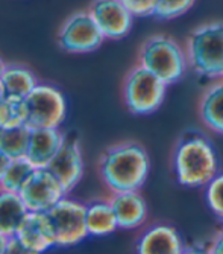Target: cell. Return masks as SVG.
<instances>
[{
    "instance_id": "8",
    "label": "cell",
    "mask_w": 223,
    "mask_h": 254,
    "mask_svg": "<svg viewBox=\"0 0 223 254\" xmlns=\"http://www.w3.org/2000/svg\"><path fill=\"white\" fill-rule=\"evenodd\" d=\"M105 40V35L88 9L72 14L58 32L59 48L69 54L94 52Z\"/></svg>"
},
{
    "instance_id": "17",
    "label": "cell",
    "mask_w": 223,
    "mask_h": 254,
    "mask_svg": "<svg viewBox=\"0 0 223 254\" xmlns=\"http://www.w3.org/2000/svg\"><path fill=\"white\" fill-rule=\"evenodd\" d=\"M87 228L93 238H105L117 232L119 222L109 199H94L87 204Z\"/></svg>"
},
{
    "instance_id": "6",
    "label": "cell",
    "mask_w": 223,
    "mask_h": 254,
    "mask_svg": "<svg viewBox=\"0 0 223 254\" xmlns=\"http://www.w3.org/2000/svg\"><path fill=\"white\" fill-rule=\"evenodd\" d=\"M56 233V247L70 248L82 244L88 236L87 204L65 195L47 212Z\"/></svg>"
},
{
    "instance_id": "33",
    "label": "cell",
    "mask_w": 223,
    "mask_h": 254,
    "mask_svg": "<svg viewBox=\"0 0 223 254\" xmlns=\"http://www.w3.org/2000/svg\"><path fill=\"white\" fill-rule=\"evenodd\" d=\"M0 131H2V128H0Z\"/></svg>"
},
{
    "instance_id": "5",
    "label": "cell",
    "mask_w": 223,
    "mask_h": 254,
    "mask_svg": "<svg viewBox=\"0 0 223 254\" xmlns=\"http://www.w3.org/2000/svg\"><path fill=\"white\" fill-rule=\"evenodd\" d=\"M167 84L143 65H134L123 82V101L132 114L146 116L157 111L166 98Z\"/></svg>"
},
{
    "instance_id": "4",
    "label": "cell",
    "mask_w": 223,
    "mask_h": 254,
    "mask_svg": "<svg viewBox=\"0 0 223 254\" xmlns=\"http://www.w3.org/2000/svg\"><path fill=\"white\" fill-rule=\"evenodd\" d=\"M138 64L167 85L181 81L190 67L185 48L166 34L152 35L141 44Z\"/></svg>"
},
{
    "instance_id": "28",
    "label": "cell",
    "mask_w": 223,
    "mask_h": 254,
    "mask_svg": "<svg viewBox=\"0 0 223 254\" xmlns=\"http://www.w3.org/2000/svg\"><path fill=\"white\" fill-rule=\"evenodd\" d=\"M9 161H11V158L2 151V148H0V181H2V177H3V174L9 165Z\"/></svg>"
},
{
    "instance_id": "20",
    "label": "cell",
    "mask_w": 223,
    "mask_h": 254,
    "mask_svg": "<svg viewBox=\"0 0 223 254\" xmlns=\"http://www.w3.org/2000/svg\"><path fill=\"white\" fill-rule=\"evenodd\" d=\"M28 125L26 98L6 95L0 101V128L11 129Z\"/></svg>"
},
{
    "instance_id": "27",
    "label": "cell",
    "mask_w": 223,
    "mask_h": 254,
    "mask_svg": "<svg viewBox=\"0 0 223 254\" xmlns=\"http://www.w3.org/2000/svg\"><path fill=\"white\" fill-rule=\"evenodd\" d=\"M208 251L214 253V254H223V232H222V230L213 238V241L210 242Z\"/></svg>"
},
{
    "instance_id": "7",
    "label": "cell",
    "mask_w": 223,
    "mask_h": 254,
    "mask_svg": "<svg viewBox=\"0 0 223 254\" xmlns=\"http://www.w3.org/2000/svg\"><path fill=\"white\" fill-rule=\"evenodd\" d=\"M28 127L59 128L67 116V101L61 90L50 84H40L26 96Z\"/></svg>"
},
{
    "instance_id": "31",
    "label": "cell",
    "mask_w": 223,
    "mask_h": 254,
    "mask_svg": "<svg viewBox=\"0 0 223 254\" xmlns=\"http://www.w3.org/2000/svg\"><path fill=\"white\" fill-rule=\"evenodd\" d=\"M5 61L2 60V57H0V75H2V72H3V67H5Z\"/></svg>"
},
{
    "instance_id": "22",
    "label": "cell",
    "mask_w": 223,
    "mask_h": 254,
    "mask_svg": "<svg viewBox=\"0 0 223 254\" xmlns=\"http://www.w3.org/2000/svg\"><path fill=\"white\" fill-rule=\"evenodd\" d=\"M29 138H31V128L28 125L2 129L0 131V148L11 158L26 157L29 148Z\"/></svg>"
},
{
    "instance_id": "18",
    "label": "cell",
    "mask_w": 223,
    "mask_h": 254,
    "mask_svg": "<svg viewBox=\"0 0 223 254\" xmlns=\"http://www.w3.org/2000/svg\"><path fill=\"white\" fill-rule=\"evenodd\" d=\"M28 207L17 192L0 188V233L14 236L28 213Z\"/></svg>"
},
{
    "instance_id": "16",
    "label": "cell",
    "mask_w": 223,
    "mask_h": 254,
    "mask_svg": "<svg viewBox=\"0 0 223 254\" xmlns=\"http://www.w3.org/2000/svg\"><path fill=\"white\" fill-rule=\"evenodd\" d=\"M199 118L213 132L223 135V79L211 82L199 99Z\"/></svg>"
},
{
    "instance_id": "21",
    "label": "cell",
    "mask_w": 223,
    "mask_h": 254,
    "mask_svg": "<svg viewBox=\"0 0 223 254\" xmlns=\"http://www.w3.org/2000/svg\"><path fill=\"white\" fill-rule=\"evenodd\" d=\"M35 169L37 168L31 163V160L28 157H20V158L11 160L2 177V181H0V188L18 193Z\"/></svg>"
},
{
    "instance_id": "29",
    "label": "cell",
    "mask_w": 223,
    "mask_h": 254,
    "mask_svg": "<svg viewBox=\"0 0 223 254\" xmlns=\"http://www.w3.org/2000/svg\"><path fill=\"white\" fill-rule=\"evenodd\" d=\"M6 245H8V236L0 233V254H6Z\"/></svg>"
},
{
    "instance_id": "1",
    "label": "cell",
    "mask_w": 223,
    "mask_h": 254,
    "mask_svg": "<svg viewBox=\"0 0 223 254\" xmlns=\"http://www.w3.org/2000/svg\"><path fill=\"white\" fill-rule=\"evenodd\" d=\"M150 172V157L137 142H120L109 146L99 158V174L111 193L140 190Z\"/></svg>"
},
{
    "instance_id": "2",
    "label": "cell",
    "mask_w": 223,
    "mask_h": 254,
    "mask_svg": "<svg viewBox=\"0 0 223 254\" xmlns=\"http://www.w3.org/2000/svg\"><path fill=\"white\" fill-rule=\"evenodd\" d=\"M172 166L176 181L185 188H205L220 171L216 146L197 131L181 135L172 154Z\"/></svg>"
},
{
    "instance_id": "19",
    "label": "cell",
    "mask_w": 223,
    "mask_h": 254,
    "mask_svg": "<svg viewBox=\"0 0 223 254\" xmlns=\"http://www.w3.org/2000/svg\"><path fill=\"white\" fill-rule=\"evenodd\" d=\"M6 95L26 98L31 91L38 85V79L29 67L17 63L5 64L3 72L0 75Z\"/></svg>"
},
{
    "instance_id": "13",
    "label": "cell",
    "mask_w": 223,
    "mask_h": 254,
    "mask_svg": "<svg viewBox=\"0 0 223 254\" xmlns=\"http://www.w3.org/2000/svg\"><path fill=\"white\" fill-rule=\"evenodd\" d=\"M140 254H182L187 251L179 232L169 224L149 225L137 241Z\"/></svg>"
},
{
    "instance_id": "9",
    "label": "cell",
    "mask_w": 223,
    "mask_h": 254,
    "mask_svg": "<svg viewBox=\"0 0 223 254\" xmlns=\"http://www.w3.org/2000/svg\"><path fill=\"white\" fill-rule=\"evenodd\" d=\"M18 195L29 212H49L59 199L69 193L47 168H37Z\"/></svg>"
},
{
    "instance_id": "10",
    "label": "cell",
    "mask_w": 223,
    "mask_h": 254,
    "mask_svg": "<svg viewBox=\"0 0 223 254\" xmlns=\"http://www.w3.org/2000/svg\"><path fill=\"white\" fill-rule=\"evenodd\" d=\"M88 11L106 40L125 38L134 26V14L122 0H93Z\"/></svg>"
},
{
    "instance_id": "15",
    "label": "cell",
    "mask_w": 223,
    "mask_h": 254,
    "mask_svg": "<svg viewBox=\"0 0 223 254\" xmlns=\"http://www.w3.org/2000/svg\"><path fill=\"white\" fill-rule=\"evenodd\" d=\"M65 138L67 135L59 128H34L31 129L26 157L35 168H47Z\"/></svg>"
},
{
    "instance_id": "12",
    "label": "cell",
    "mask_w": 223,
    "mask_h": 254,
    "mask_svg": "<svg viewBox=\"0 0 223 254\" xmlns=\"http://www.w3.org/2000/svg\"><path fill=\"white\" fill-rule=\"evenodd\" d=\"M84 155L78 138L67 137L64 145L49 163L47 169L59 180L67 193H70L84 177Z\"/></svg>"
},
{
    "instance_id": "30",
    "label": "cell",
    "mask_w": 223,
    "mask_h": 254,
    "mask_svg": "<svg viewBox=\"0 0 223 254\" xmlns=\"http://www.w3.org/2000/svg\"><path fill=\"white\" fill-rule=\"evenodd\" d=\"M5 96H6V90H5V85H3L2 79H0V101H2Z\"/></svg>"
},
{
    "instance_id": "3",
    "label": "cell",
    "mask_w": 223,
    "mask_h": 254,
    "mask_svg": "<svg viewBox=\"0 0 223 254\" xmlns=\"http://www.w3.org/2000/svg\"><path fill=\"white\" fill-rule=\"evenodd\" d=\"M191 70L208 79H223V21L197 26L185 40Z\"/></svg>"
},
{
    "instance_id": "23",
    "label": "cell",
    "mask_w": 223,
    "mask_h": 254,
    "mask_svg": "<svg viewBox=\"0 0 223 254\" xmlns=\"http://www.w3.org/2000/svg\"><path fill=\"white\" fill-rule=\"evenodd\" d=\"M205 201L208 209L219 218H223V171H219L205 186Z\"/></svg>"
},
{
    "instance_id": "14",
    "label": "cell",
    "mask_w": 223,
    "mask_h": 254,
    "mask_svg": "<svg viewBox=\"0 0 223 254\" xmlns=\"http://www.w3.org/2000/svg\"><path fill=\"white\" fill-rule=\"evenodd\" d=\"M120 230H138L149 219V205L140 190L116 192L109 198Z\"/></svg>"
},
{
    "instance_id": "32",
    "label": "cell",
    "mask_w": 223,
    "mask_h": 254,
    "mask_svg": "<svg viewBox=\"0 0 223 254\" xmlns=\"http://www.w3.org/2000/svg\"><path fill=\"white\" fill-rule=\"evenodd\" d=\"M220 230H222V232H223V218L220 219Z\"/></svg>"
},
{
    "instance_id": "24",
    "label": "cell",
    "mask_w": 223,
    "mask_h": 254,
    "mask_svg": "<svg viewBox=\"0 0 223 254\" xmlns=\"http://www.w3.org/2000/svg\"><path fill=\"white\" fill-rule=\"evenodd\" d=\"M194 2L196 0H158L153 17L164 21L175 20L188 12L193 8Z\"/></svg>"
},
{
    "instance_id": "25",
    "label": "cell",
    "mask_w": 223,
    "mask_h": 254,
    "mask_svg": "<svg viewBox=\"0 0 223 254\" xmlns=\"http://www.w3.org/2000/svg\"><path fill=\"white\" fill-rule=\"evenodd\" d=\"M134 17H152L157 9L158 0H122Z\"/></svg>"
},
{
    "instance_id": "26",
    "label": "cell",
    "mask_w": 223,
    "mask_h": 254,
    "mask_svg": "<svg viewBox=\"0 0 223 254\" xmlns=\"http://www.w3.org/2000/svg\"><path fill=\"white\" fill-rule=\"evenodd\" d=\"M28 254V250L25 248V245L21 244V241L14 235L8 238V245H6V254Z\"/></svg>"
},
{
    "instance_id": "11",
    "label": "cell",
    "mask_w": 223,
    "mask_h": 254,
    "mask_svg": "<svg viewBox=\"0 0 223 254\" xmlns=\"http://www.w3.org/2000/svg\"><path fill=\"white\" fill-rule=\"evenodd\" d=\"M15 236L28 250V254L46 253L56 247L55 227L47 212H28Z\"/></svg>"
}]
</instances>
